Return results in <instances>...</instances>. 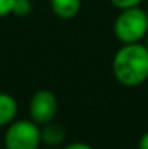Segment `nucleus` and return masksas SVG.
Returning a JSON list of instances; mask_svg holds the SVG:
<instances>
[{"label":"nucleus","instance_id":"nucleus-5","mask_svg":"<svg viewBox=\"0 0 148 149\" xmlns=\"http://www.w3.org/2000/svg\"><path fill=\"white\" fill-rule=\"evenodd\" d=\"M51 9L62 20L76 17L81 9V0H51Z\"/></svg>","mask_w":148,"mask_h":149},{"label":"nucleus","instance_id":"nucleus-3","mask_svg":"<svg viewBox=\"0 0 148 149\" xmlns=\"http://www.w3.org/2000/svg\"><path fill=\"white\" fill-rule=\"evenodd\" d=\"M41 141V126L34 120H13L4 133L6 149H38Z\"/></svg>","mask_w":148,"mask_h":149},{"label":"nucleus","instance_id":"nucleus-4","mask_svg":"<svg viewBox=\"0 0 148 149\" xmlns=\"http://www.w3.org/2000/svg\"><path fill=\"white\" fill-rule=\"evenodd\" d=\"M58 113V99L47 88L38 90L29 101V116L36 125L42 126L52 122Z\"/></svg>","mask_w":148,"mask_h":149},{"label":"nucleus","instance_id":"nucleus-2","mask_svg":"<svg viewBox=\"0 0 148 149\" xmlns=\"http://www.w3.org/2000/svg\"><path fill=\"white\" fill-rule=\"evenodd\" d=\"M113 33L122 45L141 42L148 33L147 10L140 6L121 10L113 23Z\"/></svg>","mask_w":148,"mask_h":149},{"label":"nucleus","instance_id":"nucleus-14","mask_svg":"<svg viewBox=\"0 0 148 149\" xmlns=\"http://www.w3.org/2000/svg\"><path fill=\"white\" fill-rule=\"evenodd\" d=\"M147 15H148V7H147Z\"/></svg>","mask_w":148,"mask_h":149},{"label":"nucleus","instance_id":"nucleus-6","mask_svg":"<svg viewBox=\"0 0 148 149\" xmlns=\"http://www.w3.org/2000/svg\"><path fill=\"white\" fill-rule=\"evenodd\" d=\"M41 141H42V143H45L48 146H58L65 141V129L61 125L54 123V120L47 125H42Z\"/></svg>","mask_w":148,"mask_h":149},{"label":"nucleus","instance_id":"nucleus-8","mask_svg":"<svg viewBox=\"0 0 148 149\" xmlns=\"http://www.w3.org/2000/svg\"><path fill=\"white\" fill-rule=\"evenodd\" d=\"M32 10V1L31 0H15L12 13L16 16H26Z\"/></svg>","mask_w":148,"mask_h":149},{"label":"nucleus","instance_id":"nucleus-7","mask_svg":"<svg viewBox=\"0 0 148 149\" xmlns=\"http://www.w3.org/2000/svg\"><path fill=\"white\" fill-rule=\"evenodd\" d=\"M18 114V101L7 93H0V127L10 125Z\"/></svg>","mask_w":148,"mask_h":149},{"label":"nucleus","instance_id":"nucleus-13","mask_svg":"<svg viewBox=\"0 0 148 149\" xmlns=\"http://www.w3.org/2000/svg\"><path fill=\"white\" fill-rule=\"evenodd\" d=\"M145 38H147V39H145V44H144V45L147 47V49H148V33H147V36H145Z\"/></svg>","mask_w":148,"mask_h":149},{"label":"nucleus","instance_id":"nucleus-10","mask_svg":"<svg viewBox=\"0 0 148 149\" xmlns=\"http://www.w3.org/2000/svg\"><path fill=\"white\" fill-rule=\"evenodd\" d=\"M13 3H15V0H0V17L12 13Z\"/></svg>","mask_w":148,"mask_h":149},{"label":"nucleus","instance_id":"nucleus-9","mask_svg":"<svg viewBox=\"0 0 148 149\" xmlns=\"http://www.w3.org/2000/svg\"><path fill=\"white\" fill-rule=\"evenodd\" d=\"M142 0H110V3L119 9V10H123V9H129V7H135V6H140Z\"/></svg>","mask_w":148,"mask_h":149},{"label":"nucleus","instance_id":"nucleus-1","mask_svg":"<svg viewBox=\"0 0 148 149\" xmlns=\"http://www.w3.org/2000/svg\"><path fill=\"white\" fill-rule=\"evenodd\" d=\"M112 71L118 83L137 87L148 80V49L141 42L123 44L112 61Z\"/></svg>","mask_w":148,"mask_h":149},{"label":"nucleus","instance_id":"nucleus-12","mask_svg":"<svg viewBox=\"0 0 148 149\" xmlns=\"http://www.w3.org/2000/svg\"><path fill=\"white\" fill-rule=\"evenodd\" d=\"M138 149H148V130L141 136L138 142Z\"/></svg>","mask_w":148,"mask_h":149},{"label":"nucleus","instance_id":"nucleus-11","mask_svg":"<svg viewBox=\"0 0 148 149\" xmlns=\"http://www.w3.org/2000/svg\"><path fill=\"white\" fill-rule=\"evenodd\" d=\"M64 149H95V148L90 146L89 143H84V142H73V143L67 145Z\"/></svg>","mask_w":148,"mask_h":149}]
</instances>
